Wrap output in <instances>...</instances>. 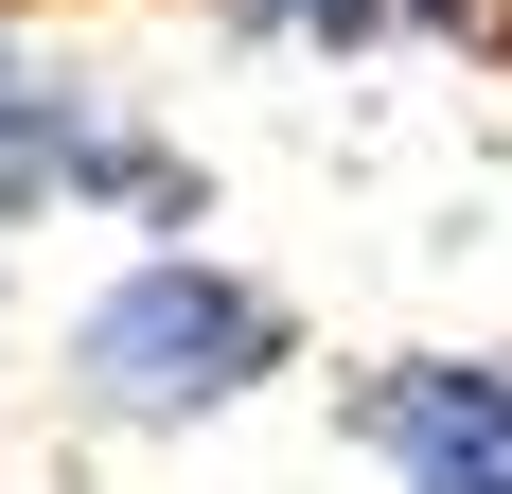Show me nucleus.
Segmentation results:
<instances>
[{
    "label": "nucleus",
    "mask_w": 512,
    "mask_h": 494,
    "mask_svg": "<svg viewBox=\"0 0 512 494\" xmlns=\"http://www.w3.org/2000/svg\"><path fill=\"white\" fill-rule=\"evenodd\" d=\"M354 442L407 494H512V353H389V371H354Z\"/></svg>",
    "instance_id": "7ed1b4c3"
},
{
    "label": "nucleus",
    "mask_w": 512,
    "mask_h": 494,
    "mask_svg": "<svg viewBox=\"0 0 512 494\" xmlns=\"http://www.w3.org/2000/svg\"><path fill=\"white\" fill-rule=\"evenodd\" d=\"M230 36H283V53H389V36H442V53H512V0H212Z\"/></svg>",
    "instance_id": "20e7f679"
},
{
    "label": "nucleus",
    "mask_w": 512,
    "mask_h": 494,
    "mask_svg": "<svg viewBox=\"0 0 512 494\" xmlns=\"http://www.w3.org/2000/svg\"><path fill=\"white\" fill-rule=\"evenodd\" d=\"M265 371H301V318H283L248 265H212V247H142V265L71 318V406H89V424H212V406H248Z\"/></svg>",
    "instance_id": "f257e3e1"
},
{
    "label": "nucleus",
    "mask_w": 512,
    "mask_h": 494,
    "mask_svg": "<svg viewBox=\"0 0 512 494\" xmlns=\"http://www.w3.org/2000/svg\"><path fill=\"white\" fill-rule=\"evenodd\" d=\"M18 212H142V230H195L212 177L177 142H142L124 106H106V71H71V53H36L18 18H0V230Z\"/></svg>",
    "instance_id": "f03ea898"
}]
</instances>
